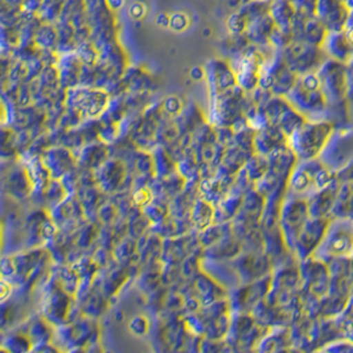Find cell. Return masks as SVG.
Returning <instances> with one entry per match:
<instances>
[{"mask_svg": "<svg viewBox=\"0 0 353 353\" xmlns=\"http://www.w3.org/2000/svg\"><path fill=\"white\" fill-rule=\"evenodd\" d=\"M352 240L350 236H341L335 239L331 243V252L334 254H347L352 250Z\"/></svg>", "mask_w": 353, "mask_h": 353, "instance_id": "6da1fadb", "label": "cell"}]
</instances>
